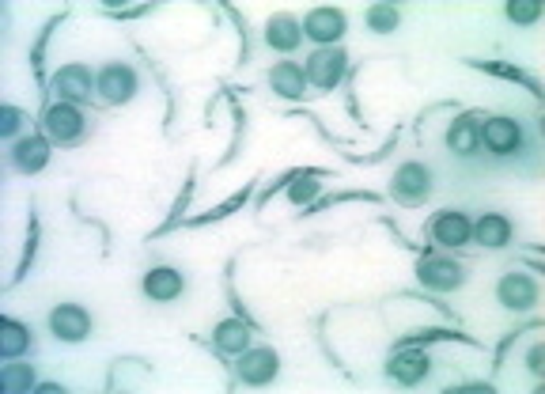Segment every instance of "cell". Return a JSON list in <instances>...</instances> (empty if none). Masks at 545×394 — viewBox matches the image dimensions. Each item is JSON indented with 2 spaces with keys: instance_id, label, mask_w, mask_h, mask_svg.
Instances as JSON below:
<instances>
[{
  "instance_id": "obj_1",
  "label": "cell",
  "mask_w": 545,
  "mask_h": 394,
  "mask_svg": "<svg viewBox=\"0 0 545 394\" xmlns=\"http://www.w3.org/2000/svg\"><path fill=\"white\" fill-rule=\"evenodd\" d=\"M481 140H485L488 152L507 156V152H515L523 145V130H519V121H512V118H488L485 130H481Z\"/></svg>"
},
{
  "instance_id": "obj_2",
  "label": "cell",
  "mask_w": 545,
  "mask_h": 394,
  "mask_svg": "<svg viewBox=\"0 0 545 394\" xmlns=\"http://www.w3.org/2000/svg\"><path fill=\"white\" fill-rule=\"evenodd\" d=\"M99 92H103L106 103L133 99V92H137V73H133V68H125V65L103 68V73H99Z\"/></svg>"
},
{
  "instance_id": "obj_3",
  "label": "cell",
  "mask_w": 545,
  "mask_h": 394,
  "mask_svg": "<svg viewBox=\"0 0 545 394\" xmlns=\"http://www.w3.org/2000/svg\"><path fill=\"white\" fill-rule=\"evenodd\" d=\"M344 73V53L334 49V46H326L318 53H311V61H307V76H311L318 87H334Z\"/></svg>"
},
{
  "instance_id": "obj_4",
  "label": "cell",
  "mask_w": 545,
  "mask_h": 394,
  "mask_svg": "<svg viewBox=\"0 0 545 394\" xmlns=\"http://www.w3.org/2000/svg\"><path fill=\"white\" fill-rule=\"evenodd\" d=\"M303 31H307V39L330 46V42H337L341 34H344V15H341L337 8H318V12L307 15Z\"/></svg>"
},
{
  "instance_id": "obj_5",
  "label": "cell",
  "mask_w": 545,
  "mask_h": 394,
  "mask_svg": "<svg viewBox=\"0 0 545 394\" xmlns=\"http://www.w3.org/2000/svg\"><path fill=\"white\" fill-rule=\"evenodd\" d=\"M534 300H538V289H534V281L531 277H523V273H507L500 281V303L504 308H512V311H526V308H534Z\"/></svg>"
},
{
  "instance_id": "obj_6",
  "label": "cell",
  "mask_w": 545,
  "mask_h": 394,
  "mask_svg": "<svg viewBox=\"0 0 545 394\" xmlns=\"http://www.w3.org/2000/svg\"><path fill=\"white\" fill-rule=\"evenodd\" d=\"M49 330L61 337V342H84L91 330V318L80 308H58L49 315Z\"/></svg>"
},
{
  "instance_id": "obj_7",
  "label": "cell",
  "mask_w": 545,
  "mask_h": 394,
  "mask_svg": "<svg viewBox=\"0 0 545 394\" xmlns=\"http://www.w3.org/2000/svg\"><path fill=\"white\" fill-rule=\"evenodd\" d=\"M387 372H390V380H398V383H421L424 375H428V356L421 353V349H402L394 356V361L387 364Z\"/></svg>"
},
{
  "instance_id": "obj_8",
  "label": "cell",
  "mask_w": 545,
  "mask_h": 394,
  "mask_svg": "<svg viewBox=\"0 0 545 394\" xmlns=\"http://www.w3.org/2000/svg\"><path fill=\"white\" fill-rule=\"evenodd\" d=\"M416 277H421L428 289L447 292V289H454V284L462 281V270L454 262H447V258H424L421 265H416Z\"/></svg>"
},
{
  "instance_id": "obj_9",
  "label": "cell",
  "mask_w": 545,
  "mask_h": 394,
  "mask_svg": "<svg viewBox=\"0 0 545 394\" xmlns=\"http://www.w3.org/2000/svg\"><path fill=\"white\" fill-rule=\"evenodd\" d=\"M428 186H432V178H428V167H421V164H406L402 171L394 175V193L402 197V201H421V197L428 193Z\"/></svg>"
},
{
  "instance_id": "obj_10",
  "label": "cell",
  "mask_w": 545,
  "mask_h": 394,
  "mask_svg": "<svg viewBox=\"0 0 545 394\" xmlns=\"http://www.w3.org/2000/svg\"><path fill=\"white\" fill-rule=\"evenodd\" d=\"M46 130L58 140H72V137H80L84 118L72 103H58V106H49V114H46Z\"/></svg>"
},
{
  "instance_id": "obj_11",
  "label": "cell",
  "mask_w": 545,
  "mask_h": 394,
  "mask_svg": "<svg viewBox=\"0 0 545 394\" xmlns=\"http://www.w3.org/2000/svg\"><path fill=\"white\" fill-rule=\"evenodd\" d=\"M432 231H435V239H440L443 246H462L469 236H474V224H469L462 212H440L435 224H432Z\"/></svg>"
},
{
  "instance_id": "obj_12",
  "label": "cell",
  "mask_w": 545,
  "mask_h": 394,
  "mask_svg": "<svg viewBox=\"0 0 545 394\" xmlns=\"http://www.w3.org/2000/svg\"><path fill=\"white\" fill-rule=\"evenodd\" d=\"M239 375L246 383H269L277 375V356H272V349H250L239 361Z\"/></svg>"
},
{
  "instance_id": "obj_13",
  "label": "cell",
  "mask_w": 545,
  "mask_h": 394,
  "mask_svg": "<svg viewBox=\"0 0 545 394\" xmlns=\"http://www.w3.org/2000/svg\"><path fill=\"white\" fill-rule=\"evenodd\" d=\"M58 92L65 103H80L91 95V73L84 65H65L58 73Z\"/></svg>"
},
{
  "instance_id": "obj_14",
  "label": "cell",
  "mask_w": 545,
  "mask_h": 394,
  "mask_svg": "<svg viewBox=\"0 0 545 394\" xmlns=\"http://www.w3.org/2000/svg\"><path fill=\"white\" fill-rule=\"evenodd\" d=\"M46 159H49V145L42 137H23L20 145H15V164H20V171H27V175L42 171Z\"/></svg>"
},
{
  "instance_id": "obj_15",
  "label": "cell",
  "mask_w": 545,
  "mask_h": 394,
  "mask_svg": "<svg viewBox=\"0 0 545 394\" xmlns=\"http://www.w3.org/2000/svg\"><path fill=\"white\" fill-rule=\"evenodd\" d=\"M269 80H272V92L284 95V99H299L303 95V84H307L303 68H296V65H277L269 73Z\"/></svg>"
},
{
  "instance_id": "obj_16",
  "label": "cell",
  "mask_w": 545,
  "mask_h": 394,
  "mask_svg": "<svg viewBox=\"0 0 545 394\" xmlns=\"http://www.w3.org/2000/svg\"><path fill=\"white\" fill-rule=\"evenodd\" d=\"M265 42L272 49H296L299 46V23L292 15H277V20L265 27Z\"/></svg>"
},
{
  "instance_id": "obj_17",
  "label": "cell",
  "mask_w": 545,
  "mask_h": 394,
  "mask_svg": "<svg viewBox=\"0 0 545 394\" xmlns=\"http://www.w3.org/2000/svg\"><path fill=\"white\" fill-rule=\"evenodd\" d=\"M447 145L459 152V156H469L478 145H481V130H478V121L474 118H459L451 125V133H447Z\"/></svg>"
},
{
  "instance_id": "obj_18",
  "label": "cell",
  "mask_w": 545,
  "mask_h": 394,
  "mask_svg": "<svg viewBox=\"0 0 545 394\" xmlns=\"http://www.w3.org/2000/svg\"><path fill=\"white\" fill-rule=\"evenodd\" d=\"M474 236L481 239V246L496 250V246H504L507 239H512V224H507L504 217H481V220L474 224Z\"/></svg>"
},
{
  "instance_id": "obj_19",
  "label": "cell",
  "mask_w": 545,
  "mask_h": 394,
  "mask_svg": "<svg viewBox=\"0 0 545 394\" xmlns=\"http://www.w3.org/2000/svg\"><path fill=\"white\" fill-rule=\"evenodd\" d=\"M144 292H148L152 300H174L182 292V277L174 270H152L148 277H144Z\"/></svg>"
},
{
  "instance_id": "obj_20",
  "label": "cell",
  "mask_w": 545,
  "mask_h": 394,
  "mask_svg": "<svg viewBox=\"0 0 545 394\" xmlns=\"http://www.w3.org/2000/svg\"><path fill=\"white\" fill-rule=\"evenodd\" d=\"M27 345H31V334H27L23 322H15V318L0 322V353H4V356H20Z\"/></svg>"
},
{
  "instance_id": "obj_21",
  "label": "cell",
  "mask_w": 545,
  "mask_h": 394,
  "mask_svg": "<svg viewBox=\"0 0 545 394\" xmlns=\"http://www.w3.org/2000/svg\"><path fill=\"white\" fill-rule=\"evenodd\" d=\"M216 345L224 353H243L250 345V334H246L243 322H220V327H216Z\"/></svg>"
},
{
  "instance_id": "obj_22",
  "label": "cell",
  "mask_w": 545,
  "mask_h": 394,
  "mask_svg": "<svg viewBox=\"0 0 545 394\" xmlns=\"http://www.w3.org/2000/svg\"><path fill=\"white\" fill-rule=\"evenodd\" d=\"M368 23H371V31H379V34L394 31V27H398V8H390V4H375V8L368 12Z\"/></svg>"
},
{
  "instance_id": "obj_23",
  "label": "cell",
  "mask_w": 545,
  "mask_h": 394,
  "mask_svg": "<svg viewBox=\"0 0 545 394\" xmlns=\"http://www.w3.org/2000/svg\"><path fill=\"white\" fill-rule=\"evenodd\" d=\"M534 15H538L534 0H512V4H507V20L512 23H534Z\"/></svg>"
},
{
  "instance_id": "obj_24",
  "label": "cell",
  "mask_w": 545,
  "mask_h": 394,
  "mask_svg": "<svg viewBox=\"0 0 545 394\" xmlns=\"http://www.w3.org/2000/svg\"><path fill=\"white\" fill-rule=\"evenodd\" d=\"M31 383H34L31 368H8L4 372V390H27Z\"/></svg>"
},
{
  "instance_id": "obj_25",
  "label": "cell",
  "mask_w": 545,
  "mask_h": 394,
  "mask_svg": "<svg viewBox=\"0 0 545 394\" xmlns=\"http://www.w3.org/2000/svg\"><path fill=\"white\" fill-rule=\"evenodd\" d=\"M311 193H315V178H307V183H296V186H292V201H307Z\"/></svg>"
},
{
  "instance_id": "obj_26",
  "label": "cell",
  "mask_w": 545,
  "mask_h": 394,
  "mask_svg": "<svg viewBox=\"0 0 545 394\" xmlns=\"http://www.w3.org/2000/svg\"><path fill=\"white\" fill-rule=\"evenodd\" d=\"M15 125H20V111H15V106H4V137L15 133Z\"/></svg>"
},
{
  "instance_id": "obj_27",
  "label": "cell",
  "mask_w": 545,
  "mask_h": 394,
  "mask_svg": "<svg viewBox=\"0 0 545 394\" xmlns=\"http://www.w3.org/2000/svg\"><path fill=\"white\" fill-rule=\"evenodd\" d=\"M531 368H534V372H538V368H541V345H538V349H534V353H531Z\"/></svg>"
}]
</instances>
